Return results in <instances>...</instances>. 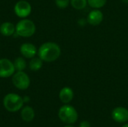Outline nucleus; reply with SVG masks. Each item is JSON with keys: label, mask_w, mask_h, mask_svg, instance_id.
Returning a JSON list of instances; mask_svg holds the SVG:
<instances>
[{"label": "nucleus", "mask_w": 128, "mask_h": 127, "mask_svg": "<svg viewBox=\"0 0 128 127\" xmlns=\"http://www.w3.org/2000/svg\"><path fill=\"white\" fill-rule=\"evenodd\" d=\"M12 82L16 88L26 90L30 85V79L23 71H17L12 77Z\"/></svg>", "instance_id": "39448f33"}, {"label": "nucleus", "mask_w": 128, "mask_h": 127, "mask_svg": "<svg viewBox=\"0 0 128 127\" xmlns=\"http://www.w3.org/2000/svg\"><path fill=\"white\" fill-rule=\"evenodd\" d=\"M70 2V0H56V4L58 7L64 9L66 8L69 3Z\"/></svg>", "instance_id": "a211bd4d"}, {"label": "nucleus", "mask_w": 128, "mask_h": 127, "mask_svg": "<svg viewBox=\"0 0 128 127\" xmlns=\"http://www.w3.org/2000/svg\"><path fill=\"white\" fill-rule=\"evenodd\" d=\"M20 52L25 58H32L35 56L37 50H36V47L34 45L29 43H23L21 45Z\"/></svg>", "instance_id": "9d476101"}, {"label": "nucleus", "mask_w": 128, "mask_h": 127, "mask_svg": "<svg viewBox=\"0 0 128 127\" xmlns=\"http://www.w3.org/2000/svg\"><path fill=\"white\" fill-rule=\"evenodd\" d=\"M87 1L90 7H92L94 9H99L105 5L107 0H87Z\"/></svg>", "instance_id": "f3484780"}, {"label": "nucleus", "mask_w": 128, "mask_h": 127, "mask_svg": "<svg viewBox=\"0 0 128 127\" xmlns=\"http://www.w3.org/2000/svg\"><path fill=\"white\" fill-rule=\"evenodd\" d=\"M23 102L24 100L19 95L16 94H8L4 97L3 105L8 112H15L22 108Z\"/></svg>", "instance_id": "20e7f679"}, {"label": "nucleus", "mask_w": 128, "mask_h": 127, "mask_svg": "<svg viewBox=\"0 0 128 127\" xmlns=\"http://www.w3.org/2000/svg\"><path fill=\"white\" fill-rule=\"evenodd\" d=\"M43 65V61L40 58H32L29 62V68L33 71L39 70Z\"/></svg>", "instance_id": "4468645a"}, {"label": "nucleus", "mask_w": 128, "mask_h": 127, "mask_svg": "<svg viewBox=\"0 0 128 127\" xmlns=\"http://www.w3.org/2000/svg\"><path fill=\"white\" fill-rule=\"evenodd\" d=\"M79 127H91V124L88 121H82L80 124Z\"/></svg>", "instance_id": "6ab92c4d"}, {"label": "nucleus", "mask_w": 128, "mask_h": 127, "mask_svg": "<svg viewBox=\"0 0 128 127\" xmlns=\"http://www.w3.org/2000/svg\"><path fill=\"white\" fill-rule=\"evenodd\" d=\"M70 4L76 10H82L86 7L88 4V1L87 0H70Z\"/></svg>", "instance_id": "dca6fc26"}, {"label": "nucleus", "mask_w": 128, "mask_h": 127, "mask_svg": "<svg viewBox=\"0 0 128 127\" xmlns=\"http://www.w3.org/2000/svg\"><path fill=\"white\" fill-rule=\"evenodd\" d=\"M112 119L118 123H126L128 121V109L124 107H116L112 112Z\"/></svg>", "instance_id": "6e6552de"}, {"label": "nucleus", "mask_w": 128, "mask_h": 127, "mask_svg": "<svg viewBox=\"0 0 128 127\" xmlns=\"http://www.w3.org/2000/svg\"><path fill=\"white\" fill-rule=\"evenodd\" d=\"M14 65L16 70L23 71V70H25L26 67V62L22 58L19 57V58L15 59V61L14 62Z\"/></svg>", "instance_id": "2eb2a0df"}, {"label": "nucleus", "mask_w": 128, "mask_h": 127, "mask_svg": "<svg viewBox=\"0 0 128 127\" xmlns=\"http://www.w3.org/2000/svg\"><path fill=\"white\" fill-rule=\"evenodd\" d=\"M73 127V126H70V125H68V126H65V127Z\"/></svg>", "instance_id": "4be33fe9"}, {"label": "nucleus", "mask_w": 128, "mask_h": 127, "mask_svg": "<svg viewBox=\"0 0 128 127\" xmlns=\"http://www.w3.org/2000/svg\"><path fill=\"white\" fill-rule=\"evenodd\" d=\"M122 127H128V124H124V125H123Z\"/></svg>", "instance_id": "412c9836"}, {"label": "nucleus", "mask_w": 128, "mask_h": 127, "mask_svg": "<svg viewBox=\"0 0 128 127\" xmlns=\"http://www.w3.org/2000/svg\"><path fill=\"white\" fill-rule=\"evenodd\" d=\"M16 31V27H14V24L9 22H3L0 26V32L2 35L5 37H9L14 34Z\"/></svg>", "instance_id": "f8f14e48"}, {"label": "nucleus", "mask_w": 128, "mask_h": 127, "mask_svg": "<svg viewBox=\"0 0 128 127\" xmlns=\"http://www.w3.org/2000/svg\"><path fill=\"white\" fill-rule=\"evenodd\" d=\"M123 2H124V3H127V4H128V0H122Z\"/></svg>", "instance_id": "aec40b11"}, {"label": "nucleus", "mask_w": 128, "mask_h": 127, "mask_svg": "<svg viewBox=\"0 0 128 127\" xmlns=\"http://www.w3.org/2000/svg\"><path fill=\"white\" fill-rule=\"evenodd\" d=\"M36 31L34 23L29 19H23L20 20L16 25L15 32L18 36L23 37H28L32 36Z\"/></svg>", "instance_id": "7ed1b4c3"}, {"label": "nucleus", "mask_w": 128, "mask_h": 127, "mask_svg": "<svg viewBox=\"0 0 128 127\" xmlns=\"http://www.w3.org/2000/svg\"><path fill=\"white\" fill-rule=\"evenodd\" d=\"M104 19V14L99 9H94L92 10L87 17L88 22L92 25H98Z\"/></svg>", "instance_id": "1a4fd4ad"}, {"label": "nucleus", "mask_w": 128, "mask_h": 127, "mask_svg": "<svg viewBox=\"0 0 128 127\" xmlns=\"http://www.w3.org/2000/svg\"><path fill=\"white\" fill-rule=\"evenodd\" d=\"M59 119L68 124H73L78 119V113L76 110L70 105H64L58 110Z\"/></svg>", "instance_id": "f03ea898"}, {"label": "nucleus", "mask_w": 128, "mask_h": 127, "mask_svg": "<svg viewBox=\"0 0 128 127\" xmlns=\"http://www.w3.org/2000/svg\"><path fill=\"white\" fill-rule=\"evenodd\" d=\"M15 67L14 63H12L9 59L2 58L0 59V77L1 78H8L11 76L15 71Z\"/></svg>", "instance_id": "423d86ee"}, {"label": "nucleus", "mask_w": 128, "mask_h": 127, "mask_svg": "<svg viewBox=\"0 0 128 127\" xmlns=\"http://www.w3.org/2000/svg\"><path fill=\"white\" fill-rule=\"evenodd\" d=\"M21 118L23 121L26 122L32 121L34 118V112L33 109L29 106L23 108V109L21 112Z\"/></svg>", "instance_id": "ddd939ff"}, {"label": "nucleus", "mask_w": 128, "mask_h": 127, "mask_svg": "<svg viewBox=\"0 0 128 127\" xmlns=\"http://www.w3.org/2000/svg\"><path fill=\"white\" fill-rule=\"evenodd\" d=\"M32 11L31 4L25 0L19 1L14 6V12L16 15L20 18L27 17Z\"/></svg>", "instance_id": "0eeeda50"}, {"label": "nucleus", "mask_w": 128, "mask_h": 127, "mask_svg": "<svg viewBox=\"0 0 128 127\" xmlns=\"http://www.w3.org/2000/svg\"><path fill=\"white\" fill-rule=\"evenodd\" d=\"M61 55L59 46L53 42H47L42 44L38 49L39 58L46 62H52L57 60Z\"/></svg>", "instance_id": "f257e3e1"}, {"label": "nucleus", "mask_w": 128, "mask_h": 127, "mask_svg": "<svg viewBox=\"0 0 128 127\" xmlns=\"http://www.w3.org/2000/svg\"><path fill=\"white\" fill-rule=\"evenodd\" d=\"M74 91L70 88L64 87L59 92V99L63 103L67 104L72 101L74 98Z\"/></svg>", "instance_id": "9b49d317"}]
</instances>
